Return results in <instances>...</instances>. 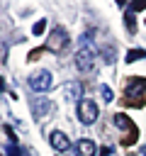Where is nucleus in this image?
Listing matches in <instances>:
<instances>
[{
    "instance_id": "nucleus-1",
    "label": "nucleus",
    "mask_w": 146,
    "mask_h": 156,
    "mask_svg": "<svg viewBox=\"0 0 146 156\" xmlns=\"http://www.w3.org/2000/svg\"><path fill=\"white\" fill-rule=\"evenodd\" d=\"M122 102L127 107H144L146 105V78L141 76H129L124 83Z\"/></svg>"
},
{
    "instance_id": "nucleus-2",
    "label": "nucleus",
    "mask_w": 146,
    "mask_h": 156,
    "mask_svg": "<svg viewBox=\"0 0 146 156\" xmlns=\"http://www.w3.org/2000/svg\"><path fill=\"white\" fill-rule=\"evenodd\" d=\"M75 66H78L80 73H92L95 66H97V51H95L92 39H90L88 34L80 39V49H78V54H75Z\"/></svg>"
},
{
    "instance_id": "nucleus-3",
    "label": "nucleus",
    "mask_w": 146,
    "mask_h": 156,
    "mask_svg": "<svg viewBox=\"0 0 146 156\" xmlns=\"http://www.w3.org/2000/svg\"><path fill=\"white\" fill-rule=\"evenodd\" d=\"M112 122L124 132V136H122V146H134L136 139H139V127L134 124V119L127 117L124 112H117V115H112Z\"/></svg>"
},
{
    "instance_id": "nucleus-4",
    "label": "nucleus",
    "mask_w": 146,
    "mask_h": 156,
    "mask_svg": "<svg viewBox=\"0 0 146 156\" xmlns=\"http://www.w3.org/2000/svg\"><path fill=\"white\" fill-rule=\"evenodd\" d=\"M51 85H54V76L46 68H39L29 76V88L36 93H46V90H51Z\"/></svg>"
},
{
    "instance_id": "nucleus-5",
    "label": "nucleus",
    "mask_w": 146,
    "mask_h": 156,
    "mask_svg": "<svg viewBox=\"0 0 146 156\" xmlns=\"http://www.w3.org/2000/svg\"><path fill=\"white\" fill-rule=\"evenodd\" d=\"M68 46V32L63 27H54L49 32V39H46V49L54 51V54H61L63 49Z\"/></svg>"
},
{
    "instance_id": "nucleus-6",
    "label": "nucleus",
    "mask_w": 146,
    "mask_h": 156,
    "mask_svg": "<svg viewBox=\"0 0 146 156\" xmlns=\"http://www.w3.org/2000/svg\"><path fill=\"white\" fill-rule=\"evenodd\" d=\"M78 117L83 124H92L97 119V105L92 100H80L78 102Z\"/></svg>"
},
{
    "instance_id": "nucleus-7",
    "label": "nucleus",
    "mask_w": 146,
    "mask_h": 156,
    "mask_svg": "<svg viewBox=\"0 0 146 156\" xmlns=\"http://www.w3.org/2000/svg\"><path fill=\"white\" fill-rule=\"evenodd\" d=\"M54 102L49 100V98H36V100H32V115L36 117V119H44V117H49L51 112H54Z\"/></svg>"
},
{
    "instance_id": "nucleus-8",
    "label": "nucleus",
    "mask_w": 146,
    "mask_h": 156,
    "mask_svg": "<svg viewBox=\"0 0 146 156\" xmlns=\"http://www.w3.org/2000/svg\"><path fill=\"white\" fill-rule=\"evenodd\" d=\"M49 141H51V146L56 149V151H66V149H71V141H68V136L63 134V132H51L49 134Z\"/></svg>"
},
{
    "instance_id": "nucleus-9",
    "label": "nucleus",
    "mask_w": 146,
    "mask_h": 156,
    "mask_svg": "<svg viewBox=\"0 0 146 156\" xmlns=\"http://www.w3.org/2000/svg\"><path fill=\"white\" fill-rule=\"evenodd\" d=\"M63 93H66V98H68V100H80V98H83V83L71 80V83H66V85H63Z\"/></svg>"
},
{
    "instance_id": "nucleus-10",
    "label": "nucleus",
    "mask_w": 146,
    "mask_h": 156,
    "mask_svg": "<svg viewBox=\"0 0 146 156\" xmlns=\"http://www.w3.org/2000/svg\"><path fill=\"white\" fill-rule=\"evenodd\" d=\"M95 141L92 139H80L78 144H75V154L78 156H95Z\"/></svg>"
},
{
    "instance_id": "nucleus-11",
    "label": "nucleus",
    "mask_w": 146,
    "mask_h": 156,
    "mask_svg": "<svg viewBox=\"0 0 146 156\" xmlns=\"http://www.w3.org/2000/svg\"><path fill=\"white\" fill-rule=\"evenodd\" d=\"M114 56H117V49H114L112 44H109V46L105 44V46H102V61H105V63H114Z\"/></svg>"
},
{
    "instance_id": "nucleus-12",
    "label": "nucleus",
    "mask_w": 146,
    "mask_h": 156,
    "mask_svg": "<svg viewBox=\"0 0 146 156\" xmlns=\"http://www.w3.org/2000/svg\"><path fill=\"white\" fill-rule=\"evenodd\" d=\"M141 58H146V51H144V49H131V51H127V63H134V61H141Z\"/></svg>"
},
{
    "instance_id": "nucleus-13",
    "label": "nucleus",
    "mask_w": 146,
    "mask_h": 156,
    "mask_svg": "<svg viewBox=\"0 0 146 156\" xmlns=\"http://www.w3.org/2000/svg\"><path fill=\"white\" fill-rule=\"evenodd\" d=\"M124 27H127V32H129V34H134V32H136V17H134L131 12H127V15H124Z\"/></svg>"
},
{
    "instance_id": "nucleus-14",
    "label": "nucleus",
    "mask_w": 146,
    "mask_h": 156,
    "mask_svg": "<svg viewBox=\"0 0 146 156\" xmlns=\"http://www.w3.org/2000/svg\"><path fill=\"white\" fill-rule=\"evenodd\" d=\"M141 10H146V0H134L131 5H129V12L134 15V12H141Z\"/></svg>"
},
{
    "instance_id": "nucleus-15",
    "label": "nucleus",
    "mask_w": 146,
    "mask_h": 156,
    "mask_svg": "<svg viewBox=\"0 0 146 156\" xmlns=\"http://www.w3.org/2000/svg\"><path fill=\"white\" fill-rule=\"evenodd\" d=\"M44 29H46V20H39V22L32 27V34H34V37H39V34H44Z\"/></svg>"
},
{
    "instance_id": "nucleus-16",
    "label": "nucleus",
    "mask_w": 146,
    "mask_h": 156,
    "mask_svg": "<svg viewBox=\"0 0 146 156\" xmlns=\"http://www.w3.org/2000/svg\"><path fill=\"white\" fill-rule=\"evenodd\" d=\"M100 95H102V100H105V102H109V100L114 98L112 88H107V85H100Z\"/></svg>"
},
{
    "instance_id": "nucleus-17",
    "label": "nucleus",
    "mask_w": 146,
    "mask_h": 156,
    "mask_svg": "<svg viewBox=\"0 0 146 156\" xmlns=\"http://www.w3.org/2000/svg\"><path fill=\"white\" fill-rule=\"evenodd\" d=\"M7 156H24V154H22L17 146H10V149H7Z\"/></svg>"
},
{
    "instance_id": "nucleus-18",
    "label": "nucleus",
    "mask_w": 146,
    "mask_h": 156,
    "mask_svg": "<svg viewBox=\"0 0 146 156\" xmlns=\"http://www.w3.org/2000/svg\"><path fill=\"white\" fill-rule=\"evenodd\" d=\"M100 154H102V156H112V146H102Z\"/></svg>"
},
{
    "instance_id": "nucleus-19",
    "label": "nucleus",
    "mask_w": 146,
    "mask_h": 156,
    "mask_svg": "<svg viewBox=\"0 0 146 156\" xmlns=\"http://www.w3.org/2000/svg\"><path fill=\"white\" fill-rule=\"evenodd\" d=\"M2 90H5V78L0 76V93H2Z\"/></svg>"
},
{
    "instance_id": "nucleus-20",
    "label": "nucleus",
    "mask_w": 146,
    "mask_h": 156,
    "mask_svg": "<svg viewBox=\"0 0 146 156\" xmlns=\"http://www.w3.org/2000/svg\"><path fill=\"white\" fill-rule=\"evenodd\" d=\"M0 156H2V154H0Z\"/></svg>"
}]
</instances>
